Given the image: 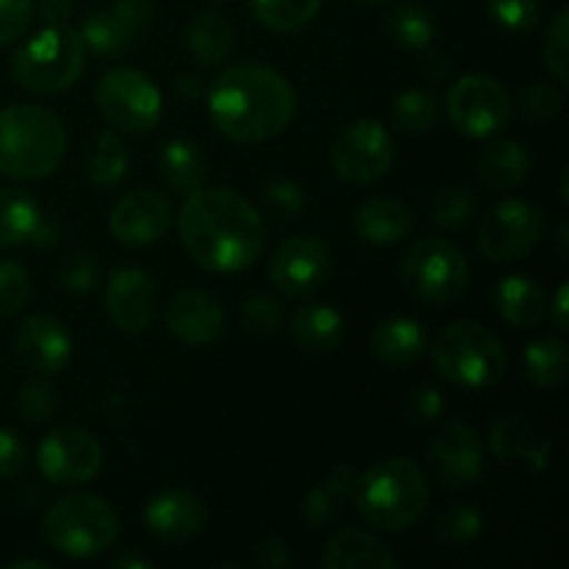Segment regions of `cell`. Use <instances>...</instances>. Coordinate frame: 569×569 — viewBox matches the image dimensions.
<instances>
[{"mask_svg":"<svg viewBox=\"0 0 569 569\" xmlns=\"http://www.w3.org/2000/svg\"><path fill=\"white\" fill-rule=\"evenodd\" d=\"M178 233L194 264L222 276L253 267L267 242L259 209L222 187L187 194L178 214Z\"/></svg>","mask_w":569,"mask_h":569,"instance_id":"1","label":"cell"},{"mask_svg":"<svg viewBox=\"0 0 569 569\" xmlns=\"http://www.w3.org/2000/svg\"><path fill=\"white\" fill-rule=\"evenodd\" d=\"M295 89L267 64L242 61L217 76L209 89V114L217 131L239 144H259L278 137L292 122Z\"/></svg>","mask_w":569,"mask_h":569,"instance_id":"2","label":"cell"},{"mask_svg":"<svg viewBox=\"0 0 569 569\" xmlns=\"http://www.w3.org/2000/svg\"><path fill=\"white\" fill-rule=\"evenodd\" d=\"M67 153L64 122L44 106L20 103L0 111V176L48 178Z\"/></svg>","mask_w":569,"mask_h":569,"instance_id":"3","label":"cell"},{"mask_svg":"<svg viewBox=\"0 0 569 569\" xmlns=\"http://www.w3.org/2000/svg\"><path fill=\"white\" fill-rule=\"evenodd\" d=\"M353 495L361 520L378 531H406L420 520L431 498L420 465L406 456L372 465L365 476H359Z\"/></svg>","mask_w":569,"mask_h":569,"instance_id":"4","label":"cell"},{"mask_svg":"<svg viewBox=\"0 0 569 569\" xmlns=\"http://www.w3.org/2000/svg\"><path fill=\"white\" fill-rule=\"evenodd\" d=\"M439 376L461 389L492 387L503 378L506 348L487 326L472 320H456L439 331L431 348Z\"/></svg>","mask_w":569,"mask_h":569,"instance_id":"5","label":"cell"},{"mask_svg":"<svg viewBox=\"0 0 569 569\" xmlns=\"http://www.w3.org/2000/svg\"><path fill=\"white\" fill-rule=\"evenodd\" d=\"M83 64H87V44L81 31L61 22V26H48L22 48H17L11 72L28 92L56 94L70 89L81 78Z\"/></svg>","mask_w":569,"mask_h":569,"instance_id":"6","label":"cell"},{"mask_svg":"<svg viewBox=\"0 0 569 569\" xmlns=\"http://www.w3.org/2000/svg\"><path fill=\"white\" fill-rule=\"evenodd\" d=\"M120 531V520L111 503L100 495H67L44 515V539L50 548L70 559H92L111 548Z\"/></svg>","mask_w":569,"mask_h":569,"instance_id":"7","label":"cell"},{"mask_svg":"<svg viewBox=\"0 0 569 569\" xmlns=\"http://www.w3.org/2000/svg\"><path fill=\"white\" fill-rule=\"evenodd\" d=\"M400 283L422 303L448 306L470 287V264L453 242L428 237L406 253L400 264Z\"/></svg>","mask_w":569,"mask_h":569,"instance_id":"8","label":"cell"},{"mask_svg":"<svg viewBox=\"0 0 569 569\" xmlns=\"http://www.w3.org/2000/svg\"><path fill=\"white\" fill-rule=\"evenodd\" d=\"M100 114L126 133H148L161 120V92L153 78L133 67H114L94 89Z\"/></svg>","mask_w":569,"mask_h":569,"instance_id":"9","label":"cell"},{"mask_svg":"<svg viewBox=\"0 0 569 569\" xmlns=\"http://www.w3.org/2000/svg\"><path fill=\"white\" fill-rule=\"evenodd\" d=\"M448 117L465 137H492L511 117L509 89L487 72H467L450 87Z\"/></svg>","mask_w":569,"mask_h":569,"instance_id":"10","label":"cell"},{"mask_svg":"<svg viewBox=\"0 0 569 569\" xmlns=\"http://www.w3.org/2000/svg\"><path fill=\"white\" fill-rule=\"evenodd\" d=\"M395 161L392 133L376 120H356L345 128L333 142L331 164L342 181L348 183H376L389 172Z\"/></svg>","mask_w":569,"mask_h":569,"instance_id":"11","label":"cell"},{"mask_svg":"<svg viewBox=\"0 0 569 569\" xmlns=\"http://www.w3.org/2000/svg\"><path fill=\"white\" fill-rule=\"evenodd\" d=\"M545 231V217L526 200H503L478 228V250L489 261H517L537 248Z\"/></svg>","mask_w":569,"mask_h":569,"instance_id":"12","label":"cell"},{"mask_svg":"<svg viewBox=\"0 0 569 569\" xmlns=\"http://www.w3.org/2000/svg\"><path fill=\"white\" fill-rule=\"evenodd\" d=\"M39 470L56 487H81L89 483L103 467V448L89 431L64 426L50 431L39 442Z\"/></svg>","mask_w":569,"mask_h":569,"instance_id":"13","label":"cell"},{"mask_svg":"<svg viewBox=\"0 0 569 569\" xmlns=\"http://www.w3.org/2000/svg\"><path fill=\"white\" fill-rule=\"evenodd\" d=\"M428 465L445 489L476 487L487 465L483 442L476 428L461 420L445 422L437 437L428 442Z\"/></svg>","mask_w":569,"mask_h":569,"instance_id":"14","label":"cell"},{"mask_svg":"<svg viewBox=\"0 0 569 569\" xmlns=\"http://www.w3.org/2000/svg\"><path fill=\"white\" fill-rule=\"evenodd\" d=\"M331 278V248L317 237H292L270 261V281L287 298H309Z\"/></svg>","mask_w":569,"mask_h":569,"instance_id":"15","label":"cell"},{"mask_svg":"<svg viewBox=\"0 0 569 569\" xmlns=\"http://www.w3.org/2000/svg\"><path fill=\"white\" fill-rule=\"evenodd\" d=\"M172 222V206L156 189H133L122 194L109 214V228L117 242L144 248L159 242Z\"/></svg>","mask_w":569,"mask_h":569,"instance_id":"16","label":"cell"},{"mask_svg":"<svg viewBox=\"0 0 569 569\" xmlns=\"http://www.w3.org/2000/svg\"><path fill=\"white\" fill-rule=\"evenodd\" d=\"M14 350L17 359L37 376H56L70 361L72 339L59 317L31 315L17 326Z\"/></svg>","mask_w":569,"mask_h":569,"instance_id":"17","label":"cell"},{"mask_svg":"<svg viewBox=\"0 0 569 569\" xmlns=\"http://www.w3.org/2000/svg\"><path fill=\"white\" fill-rule=\"evenodd\" d=\"M156 283L139 267H120L106 283V311L126 333H142L156 315Z\"/></svg>","mask_w":569,"mask_h":569,"instance_id":"18","label":"cell"},{"mask_svg":"<svg viewBox=\"0 0 569 569\" xmlns=\"http://www.w3.org/2000/svg\"><path fill=\"white\" fill-rule=\"evenodd\" d=\"M164 322L178 342L203 348L226 331V311L220 300L206 289H183L167 306Z\"/></svg>","mask_w":569,"mask_h":569,"instance_id":"19","label":"cell"},{"mask_svg":"<svg viewBox=\"0 0 569 569\" xmlns=\"http://www.w3.org/2000/svg\"><path fill=\"white\" fill-rule=\"evenodd\" d=\"M142 517L150 537L167 545H183L203 531L209 511L198 495L187 489H167L144 506Z\"/></svg>","mask_w":569,"mask_h":569,"instance_id":"20","label":"cell"},{"mask_svg":"<svg viewBox=\"0 0 569 569\" xmlns=\"http://www.w3.org/2000/svg\"><path fill=\"white\" fill-rule=\"evenodd\" d=\"M489 448L500 461L509 465L531 467V470H545L550 461V442L545 433L526 420L522 415H500L489 428Z\"/></svg>","mask_w":569,"mask_h":569,"instance_id":"21","label":"cell"},{"mask_svg":"<svg viewBox=\"0 0 569 569\" xmlns=\"http://www.w3.org/2000/svg\"><path fill=\"white\" fill-rule=\"evenodd\" d=\"M322 567L326 569H389L398 567L392 550L361 528H345L333 533L322 553Z\"/></svg>","mask_w":569,"mask_h":569,"instance_id":"22","label":"cell"},{"mask_svg":"<svg viewBox=\"0 0 569 569\" xmlns=\"http://www.w3.org/2000/svg\"><path fill=\"white\" fill-rule=\"evenodd\" d=\"M411 226H415V214L398 198H370L356 211V233L378 248L403 242L411 233Z\"/></svg>","mask_w":569,"mask_h":569,"instance_id":"23","label":"cell"},{"mask_svg":"<svg viewBox=\"0 0 569 569\" xmlns=\"http://www.w3.org/2000/svg\"><path fill=\"white\" fill-rule=\"evenodd\" d=\"M426 328L411 317H392L372 331V353L381 365L395 367V370L415 365L426 353Z\"/></svg>","mask_w":569,"mask_h":569,"instance_id":"24","label":"cell"},{"mask_svg":"<svg viewBox=\"0 0 569 569\" xmlns=\"http://www.w3.org/2000/svg\"><path fill=\"white\" fill-rule=\"evenodd\" d=\"M498 315L515 328H533L548 317V300L531 276H509L495 289Z\"/></svg>","mask_w":569,"mask_h":569,"instance_id":"25","label":"cell"},{"mask_svg":"<svg viewBox=\"0 0 569 569\" xmlns=\"http://www.w3.org/2000/svg\"><path fill=\"white\" fill-rule=\"evenodd\" d=\"M528 172V153L515 139H495L478 153V181L489 192L520 187Z\"/></svg>","mask_w":569,"mask_h":569,"instance_id":"26","label":"cell"},{"mask_svg":"<svg viewBox=\"0 0 569 569\" xmlns=\"http://www.w3.org/2000/svg\"><path fill=\"white\" fill-rule=\"evenodd\" d=\"M159 170L167 187L178 194H192L206 187L209 178V161L203 150L189 139H172L164 144L159 156Z\"/></svg>","mask_w":569,"mask_h":569,"instance_id":"27","label":"cell"},{"mask_svg":"<svg viewBox=\"0 0 569 569\" xmlns=\"http://www.w3.org/2000/svg\"><path fill=\"white\" fill-rule=\"evenodd\" d=\"M345 337V317L342 311L326 303H311L295 311L292 317V339L298 348L309 353H328L339 348Z\"/></svg>","mask_w":569,"mask_h":569,"instance_id":"28","label":"cell"},{"mask_svg":"<svg viewBox=\"0 0 569 569\" xmlns=\"http://www.w3.org/2000/svg\"><path fill=\"white\" fill-rule=\"evenodd\" d=\"M359 481V472L350 465H339L317 483L309 492V498L303 500V517L315 528L331 526L339 520L345 509V498H350Z\"/></svg>","mask_w":569,"mask_h":569,"instance_id":"29","label":"cell"},{"mask_svg":"<svg viewBox=\"0 0 569 569\" xmlns=\"http://www.w3.org/2000/svg\"><path fill=\"white\" fill-rule=\"evenodd\" d=\"M42 226L37 200L22 189H0V248L31 242Z\"/></svg>","mask_w":569,"mask_h":569,"instance_id":"30","label":"cell"},{"mask_svg":"<svg viewBox=\"0 0 569 569\" xmlns=\"http://www.w3.org/2000/svg\"><path fill=\"white\" fill-rule=\"evenodd\" d=\"M233 22L222 11H200L187 33V44L200 64H217L233 48Z\"/></svg>","mask_w":569,"mask_h":569,"instance_id":"31","label":"cell"},{"mask_svg":"<svg viewBox=\"0 0 569 569\" xmlns=\"http://www.w3.org/2000/svg\"><path fill=\"white\" fill-rule=\"evenodd\" d=\"M383 31L395 44L406 50H420L437 37V20L420 3H400L383 20Z\"/></svg>","mask_w":569,"mask_h":569,"instance_id":"32","label":"cell"},{"mask_svg":"<svg viewBox=\"0 0 569 569\" xmlns=\"http://www.w3.org/2000/svg\"><path fill=\"white\" fill-rule=\"evenodd\" d=\"M522 370L528 381L542 389H556L567 378V345L559 337H542L522 353Z\"/></svg>","mask_w":569,"mask_h":569,"instance_id":"33","label":"cell"},{"mask_svg":"<svg viewBox=\"0 0 569 569\" xmlns=\"http://www.w3.org/2000/svg\"><path fill=\"white\" fill-rule=\"evenodd\" d=\"M81 39L89 50L103 59H117L131 48L133 31L114 11H92L81 26Z\"/></svg>","mask_w":569,"mask_h":569,"instance_id":"34","label":"cell"},{"mask_svg":"<svg viewBox=\"0 0 569 569\" xmlns=\"http://www.w3.org/2000/svg\"><path fill=\"white\" fill-rule=\"evenodd\" d=\"M128 172V150L117 133L106 131L94 139V148L87 161V176L94 187L111 189L126 178Z\"/></svg>","mask_w":569,"mask_h":569,"instance_id":"35","label":"cell"},{"mask_svg":"<svg viewBox=\"0 0 569 569\" xmlns=\"http://www.w3.org/2000/svg\"><path fill=\"white\" fill-rule=\"evenodd\" d=\"M322 0H250L253 17L270 31H298L315 20Z\"/></svg>","mask_w":569,"mask_h":569,"instance_id":"36","label":"cell"},{"mask_svg":"<svg viewBox=\"0 0 569 569\" xmlns=\"http://www.w3.org/2000/svg\"><path fill=\"white\" fill-rule=\"evenodd\" d=\"M437 100L431 98L422 89H406L395 98L392 106V126L395 131L409 133V137H417V133L431 131L433 122H437Z\"/></svg>","mask_w":569,"mask_h":569,"instance_id":"37","label":"cell"},{"mask_svg":"<svg viewBox=\"0 0 569 569\" xmlns=\"http://www.w3.org/2000/svg\"><path fill=\"white\" fill-rule=\"evenodd\" d=\"M259 198L267 214L278 222L298 220L306 209L303 189L289 181V178H267V181H261Z\"/></svg>","mask_w":569,"mask_h":569,"instance_id":"38","label":"cell"},{"mask_svg":"<svg viewBox=\"0 0 569 569\" xmlns=\"http://www.w3.org/2000/svg\"><path fill=\"white\" fill-rule=\"evenodd\" d=\"M476 214V194L470 187H459V183H450L442 187L433 198L431 217L439 228L445 231H456V228L467 226Z\"/></svg>","mask_w":569,"mask_h":569,"instance_id":"39","label":"cell"},{"mask_svg":"<svg viewBox=\"0 0 569 569\" xmlns=\"http://www.w3.org/2000/svg\"><path fill=\"white\" fill-rule=\"evenodd\" d=\"M483 528V517L472 506H453L437 522V542L448 550L467 548L478 539Z\"/></svg>","mask_w":569,"mask_h":569,"instance_id":"40","label":"cell"},{"mask_svg":"<svg viewBox=\"0 0 569 569\" xmlns=\"http://www.w3.org/2000/svg\"><path fill=\"white\" fill-rule=\"evenodd\" d=\"M520 114L522 120H528L531 126H545V122H553L556 117L565 109V92L553 83H528L520 92Z\"/></svg>","mask_w":569,"mask_h":569,"instance_id":"41","label":"cell"},{"mask_svg":"<svg viewBox=\"0 0 569 569\" xmlns=\"http://www.w3.org/2000/svg\"><path fill=\"white\" fill-rule=\"evenodd\" d=\"M283 320V309L281 303H278V298H272V295H250L248 300H244L242 306V328L244 333H250V337L256 339H264V337H272V333L278 331V326H281Z\"/></svg>","mask_w":569,"mask_h":569,"instance_id":"42","label":"cell"},{"mask_svg":"<svg viewBox=\"0 0 569 569\" xmlns=\"http://www.w3.org/2000/svg\"><path fill=\"white\" fill-rule=\"evenodd\" d=\"M545 64H548L553 81L561 87L569 83V11L559 9L548 26V37H545Z\"/></svg>","mask_w":569,"mask_h":569,"instance_id":"43","label":"cell"},{"mask_svg":"<svg viewBox=\"0 0 569 569\" xmlns=\"http://www.w3.org/2000/svg\"><path fill=\"white\" fill-rule=\"evenodd\" d=\"M31 298V276L22 264L0 261V320L20 315Z\"/></svg>","mask_w":569,"mask_h":569,"instance_id":"44","label":"cell"},{"mask_svg":"<svg viewBox=\"0 0 569 569\" xmlns=\"http://www.w3.org/2000/svg\"><path fill=\"white\" fill-rule=\"evenodd\" d=\"M489 14L503 31L528 33L539 22V0H489Z\"/></svg>","mask_w":569,"mask_h":569,"instance_id":"45","label":"cell"},{"mask_svg":"<svg viewBox=\"0 0 569 569\" xmlns=\"http://www.w3.org/2000/svg\"><path fill=\"white\" fill-rule=\"evenodd\" d=\"M17 406H20V415L26 417L28 422H44L53 417L59 398H56V389L50 387L48 381L33 378V381H28L26 387H22Z\"/></svg>","mask_w":569,"mask_h":569,"instance_id":"46","label":"cell"},{"mask_svg":"<svg viewBox=\"0 0 569 569\" xmlns=\"http://www.w3.org/2000/svg\"><path fill=\"white\" fill-rule=\"evenodd\" d=\"M56 278H59V287H64L67 292H92L98 287V261L92 256H70L59 267Z\"/></svg>","mask_w":569,"mask_h":569,"instance_id":"47","label":"cell"},{"mask_svg":"<svg viewBox=\"0 0 569 569\" xmlns=\"http://www.w3.org/2000/svg\"><path fill=\"white\" fill-rule=\"evenodd\" d=\"M33 0H0V48L17 42L28 31Z\"/></svg>","mask_w":569,"mask_h":569,"instance_id":"48","label":"cell"},{"mask_svg":"<svg viewBox=\"0 0 569 569\" xmlns=\"http://www.w3.org/2000/svg\"><path fill=\"white\" fill-rule=\"evenodd\" d=\"M445 411V398L439 389L433 387H420L409 395V403H406V415L415 422H433L439 420V415Z\"/></svg>","mask_w":569,"mask_h":569,"instance_id":"49","label":"cell"},{"mask_svg":"<svg viewBox=\"0 0 569 569\" xmlns=\"http://www.w3.org/2000/svg\"><path fill=\"white\" fill-rule=\"evenodd\" d=\"M26 465V448L9 428H0V478H11Z\"/></svg>","mask_w":569,"mask_h":569,"instance_id":"50","label":"cell"},{"mask_svg":"<svg viewBox=\"0 0 569 569\" xmlns=\"http://www.w3.org/2000/svg\"><path fill=\"white\" fill-rule=\"evenodd\" d=\"M153 0H114L111 11L131 28L133 33L142 31L150 20H153Z\"/></svg>","mask_w":569,"mask_h":569,"instance_id":"51","label":"cell"},{"mask_svg":"<svg viewBox=\"0 0 569 569\" xmlns=\"http://www.w3.org/2000/svg\"><path fill=\"white\" fill-rule=\"evenodd\" d=\"M253 561L261 569H281L292 561V553H289V545L281 537H267L264 542L256 545Z\"/></svg>","mask_w":569,"mask_h":569,"instance_id":"52","label":"cell"},{"mask_svg":"<svg viewBox=\"0 0 569 569\" xmlns=\"http://www.w3.org/2000/svg\"><path fill=\"white\" fill-rule=\"evenodd\" d=\"M72 0H39V17H42L48 26H61L72 17Z\"/></svg>","mask_w":569,"mask_h":569,"instance_id":"53","label":"cell"},{"mask_svg":"<svg viewBox=\"0 0 569 569\" xmlns=\"http://www.w3.org/2000/svg\"><path fill=\"white\" fill-rule=\"evenodd\" d=\"M203 78L194 76V72H181V76L176 78L178 98L187 100V103H194V100L203 98Z\"/></svg>","mask_w":569,"mask_h":569,"instance_id":"54","label":"cell"},{"mask_svg":"<svg viewBox=\"0 0 569 569\" xmlns=\"http://www.w3.org/2000/svg\"><path fill=\"white\" fill-rule=\"evenodd\" d=\"M567 306H569V289L567 283H561L556 289V298H553V309H550V322L556 326V331H569V320H567Z\"/></svg>","mask_w":569,"mask_h":569,"instance_id":"55","label":"cell"},{"mask_svg":"<svg viewBox=\"0 0 569 569\" xmlns=\"http://www.w3.org/2000/svg\"><path fill=\"white\" fill-rule=\"evenodd\" d=\"M9 569H50V565L42 559H17L11 561Z\"/></svg>","mask_w":569,"mask_h":569,"instance_id":"56","label":"cell"},{"mask_svg":"<svg viewBox=\"0 0 569 569\" xmlns=\"http://www.w3.org/2000/svg\"><path fill=\"white\" fill-rule=\"evenodd\" d=\"M114 567H137V569H148L150 561L144 559H133V556H122V559L114 561Z\"/></svg>","mask_w":569,"mask_h":569,"instance_id":"57","label":"cell"},{"mask_svg":"<svg viewBox=\"0 0 569 569\" xmlns=\"http://www.w3.org/2000/svg\"><path fill=\"white\" fill-rule=\"evenodd\" d=\"M559 259L567 261V226L565 222H561V228H559Z\"/></svg>","mask_w":569,"mask_h":569,"instance_id":"58","label":"cell"},{"mask_svg":"<svg viewBox=\"0 0 569 569\" xmlns=\"http://www.w3.org/2000/svg\"><path fill=\"white\" fill-rule=\"evenodd\" d=\"M356 3H387V0H356Z\"/></svg>","mask_w":569,"mask_h":569,"instance_id":"59","label":"cell"},{"mask_svg":"<svg viewBox=\"0 0 569 569\" xmlns=\"http://www.w3.org/2000/svg\"><path fill=\"white\" fill-rule=\"evenodd\" d=\"M214 3H220V0H214Z\"/></svg>","mask_w":569,"mask_h":569,"instance_id":"60","label":"cell"}]
</instances>
